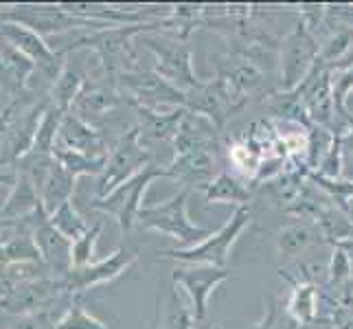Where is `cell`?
Wrapping results in <instances>:
<instances>
[{"label": "cell", "instance_id": "6da1fadb", "mask_svg": "<svg viewBox=\"0 0 353 329\" xmlns=\"http://www.w3.org/2000/svg\"><path fill=\"white\" fill-rule=\"evenodd\" d=\"M165 20V18H161ZM161 20H154L148 24H125V27H105L99 31H83L77 35L64 51H57L62 55H70L75 51H94L101 59V68L105 72V79L117 83V79L125 72L139 68L137 48H134V38L143 33H154L161 29Z\"/></svg>", "mask_w": 353, "mask_h": 329}, {"label": "cell", "instance_id": "7a4b0ae2", "mask_svg": "<svg viewBox=\"0 0 353 329\" xmlns=\"http://www.w3.org/2000/svg\"><path fill=\"white\" fill-rule=\"evenodd\" d=\"M189 189H180L172 198L154 204V206H143L139 213V226L156 230L167 237L178 241L182 248H193L202 243L213 230L202 228L196 222H191L189 217Z\"/></svg>", "mask_w": 353, "mask_h": 329}, {"label": "cell", "instance_id": "3957f363", "mask_svg": "<svg viewBox=\"0 0 353 329\" xmlns=\"http://www.w3.org/2000/svg\"><path fill=\"white\" fill-rule=\"evenodd\" d=\"M321 42L305 22L299 20L279 40V90L294 92L319 62Z\"/></svg>", "mask_w": 353, "mask_h": 329}, {"label": "cell", "instance_id": "277c9868", "mask_svg": "<svg viewBox=\"0 0 353 329\" xmlns=\"http://www.w3.org/2000/svg\"><path fill=\"white\" fill-rule=\"evenodd\" d=\"M250 206H237L230 213V217L224 222L222 228H217L215 233H211L202 243L193 248H172L165 250L163 257L174 259V261H182L189 266H215V268H226L230 250H233L235 241L239 239V235L246 230V226L250 224Z\"/></svg>", "mask_w": 353, "mask_h": 329}, {"label": "cell", "instance_id": "5b68a950", "mask_svg": "<svg viewBox=\"0 0 353 329\" xmlns=\"http://www.w3.org/2000/svg\"><path fill=\"white\" fill-rule=\"evenodd\" d=\"M143 40L154 53V72L161 75L167 83L182 92L196 90L204 81L193 70V48L187 40H178L172 35H148L143 33Z\"/></svg>", "mask_w": 353, "mask_h": 329}, {"label": "cell", "instance_id": "8992f818", "mask_svg": "<svg viewBox=\"0 0 353 329\" xmlns=\"http://www.w3.org/2000/svg\"><path fill=\"white\" fill-rule=\"evenodd\" d=\"M158 178H169V169H167V165L152 163L145 167L141 174L130 178L121 187H117L110 196L97 198L90 204V209H97L105 215L117 217L121 230H123V233H130V230L139 224V213L143 209L145 191H148V187Z\"/></svg>", "mask_w": 353, "mask_h": 329}, {"label": "cell", "instance_id": "52a82bcc", "mask_svg": "<svg viewBox=\"0 0 353 329\" xmlns=\"http://www.w3.org/2000/svg\"><path fill=\"white\" fill-rule=\"evenodd\" d=\"M148 165H152V154L143 145L141 126H134L117 141V145L108 154L105 169L97 182V198L110 196L117 187L141 174Z\"/></svg>", "mask_w": 353, "mask_h": 329}, {"label": "cell", "instance_id": "ba28073f", "mask_svg": "<svg viewBox=\"0 0 353 329\" xmlns=\"http://www.w3.org/2000/svg\"><path fill=\"white\" fill-rule=\"evenodd\" d=\"M0 22L20 24V27L38 33L42 38H46V35H62L75 29L83 33V31H99L108 27V24L101 22L72 16L59 5H14L0 11Z\"/></svg>", "mask_w": 353, "mask_h": 329}, {"label": "cell", "instance_id": "9c48e42d", "mask_svg": "<svg viewBox=\"0 0 353 329\" xmlns=\"http://www.w3.org/2000/svg\"><path fill=\"white\" fill-rule=\"evenodd\" d=\"M139 252L130 246H121L105 259H99L83 268H70V270L57 279L59 292L64 299H77L83 292H88L97 286H103L108 281H114L125 270H130L132 263H137Z\"/></svg>", "mask_w": 353, "mask_h": 329}, {"label": "cell", "instance_id": "30bf717a", "mask_svg": "<svg viewBox=\"0 0 353 329\" xmlns=\"http://www.w3.org/2000/svg\"><path fill=\"white\" fill-rule=\"evenodd\" d=\"M246 106L248 99L239 97L220 75L204 79L196 90L187 92V103H185L189 112L209 119L217 130H224L228 121L237 112H241Z\"/></svg>", "mask_w": 353, "mask_h": 329}, {"label": "cell", "instance_id": "8fae6325", "mask_svg": "<svg viewBox=\"0 0 353 329\" xmlns=\"http://www.w3.org/2000/svg\"><path fill=\"white\" fill-rule=\"evenodd\" d=\"M48 106H51V97H44L42 101H33L31 106H24L18 97L16 117L7 132L0 137V167H16L31 152Z\"/></svg>", "mask_w": 353, "mask_h": 329}, {"label": "cell", "instance_id": "7c38bea8", "mask_svg": "<svg viewBox=\"0 0 353 329\" xmlns=\"http://www.w3.org/2000/svg\"><path fill=\"white\" fill-rule=\"evenodd\" d=\"M119 90L123 92L130 101L139 103L150 110H172V108H185L187 94L167 83L161 75L154 70H132L117 79Z\"/></svg>", "mask_w": 353, "mask_h": 329}, {"label": "cell", "instance_id": "4fadbf2b", "mask_svg": "<svg viewBox=\"0 0 353 329\" xmlns=\"http://www.w3.org/2000/svg\"><path fill=\"white\" fill-rule=\"evenodd\" d=\"M3 288L5 290L0 295V314L16 316V319L40 310H51L55 301L64 299L55 277L40 279V281L7 283Z\"/></svg>", "mask_w": 353, "mask_h": 329}, {"label": "cell", "instance_id": "5bb4252c", "mask_svg": "<svg viewBox=\"0 0 353 329\" xmlns=\"http://www.w3.org/2000/svg\"><path fill=\"white\" fill-rule=\"evenodd\" d=\"M0 35H3L7 42L14 44L20 53L27 55L35 64V68H38V72H42L48 81L51 83L57 81L59 72L64 70V66L68 62V55L57 53L42 35L24 29L14 22H0Z\"/></svg>", "mask_w": 353, "mask_h": 329}, {"label": "cell", "instance_id": "9a60e30c", "mask_svg": "<svg viewBox=\"0 0 353 329\" xmlns=\"http://www.w3.org/2000/svg\"><path fill=\"white\" fill-rule=\"evenodd\" d=\"M228 279H230L228 268H215V266H187V268H176L172 272L174 286H180L185 290L189 306L193 314H196L198 323H204L206 319L209 297L224 281H228Z\"/></svg>", "mask_w": 353, "mask_h": 329}, {"label": "cell", "instance_id": "2e32d148", "mask_svg": "<svg viewBox=\"0 0 353 329\" xmlns=\"http://www.w3.org/2000/svg\"><path fill=\"white\" fill-rule=\"evenodd\" d=\"M33 239L42 252L44 263L51 268L53 277L55 279L64 277L72 268V259H70L72 241L51 224V215L46 213L44 206H40L33 213Z\"/></svg>", "mask_w": 353, "mask_h": 329}, {"label": "cell", "instance_id": "e0dca14e", "mask_svg": "<svg viewBox=\"0 0 353 329\" xmlns=\"http://www.w3.org/2000/svg\"><path fill=\"white\" fill-rule=\"evenodd\" d=\"M169 178L178 180L182 189H206L209 182L220 174L217 172V156L213 148L191 150L185 154H174L172 163H167Z\"/></svg>", "mask_w": 353, "mask_h": 329}, {"label": "cell", "instance_id": "ac0fdd59", "mask_svg": "<svg viewBox=\"0 0 353 329\" xmlns=\"http://www.w3.org/2000/svg\"><path fill=\"white\" fill-rule=\"evenodd\" d=\"M57 145L92 158L108 156V145L103 141V134L90 121L81 119L72 110L62 119V126H59V134H57Z\"/></svg>", "mask_w": 353, "mask_h": 329}, {"label": "cell", "instance_id": "d6986e66", "mask_svg": "<svg viewBox=\"0 0 353 329\" xmlns=\"http://www.w3.org/2000/svg\"><path fill=\"white\" fill-rule=\"evenodd\" d=\"M215 59H217V62H215L217 64L215 75L224 77L228 86L233 88L239 97H243V99L250 101V97L257 90H261L265 72H263L261 66L250 62L248 57L228 51V53L215 55Z\"/></svg>", "mask_w": 353, "mask_h": 329}, {"label": "cell", "instance_id": "ffe728a7", "mask_svg": "<svg viewBox=\"0 0 353 329\" xmlns=\"http://www.w3.org/2000/svg\"><path fill=\"white\" fill-rule=\"evenodd\" d=\"M121 103H130V99L119 90L114 81H86V86L79 92L75 106H72V112L90 121L97 117H103Z\"/></svg>", "mask_w": 353, "mask_h": 329}, {"label": "cell", "instance_id": "44dd1931", "mask_svg": "<svg viewBox=\"0 0 353 329\" xmlns=\"http://www.w3.org/2000/svg\"><path fill=\"white\" fill-rule=\"evenodd\" d=\"M319 241H325V235L319 228V224L310 222V219L292 222L283 228H279L274 235L276 255L283 261L296 259L301 252H305L310 246H314V243H319Z\"/></svg>", "mask_w": 353, "mask_h": 329}, {"label": "cell", "instance_id": "7402d4cb", "mask_svg": "<svg viewBox=\"0 0 353 329\" xmlns=\"http://www.w3.org/2000/svg\"><path fill=\"white\" fill-rule=\"evenodd\" d=\"M128 106H132L134 110H137L143 119V123H141L143 141H172L174 143L182 119H185V114H187V108L150 110V108H143L134 101H130Z\"/></svg>", "mask_w": 353, "mask_h": 329}, {"label": "cell", "instance_id": "603a6c76", "mask_svg": "<svg viewBox=\"0 0 353 329\" xmlns=\"http://www.w3.org/2000/svg\"><path fill=\"white\" fill-rule=\"evenodd\" d=\"M42 198H40V191L38 187L33 185L29 176L18 174L16 172V182L11 187L7 200L0 206V219H22V217H29L35 211L40 209Z\"/></svg>", "mask_w": 353, "mask_h": 329}, {"label": "cell", "instance_id": "cb8c5ba5", "mask_svg": "<svg viewBox=\"0 0 353 329\" xmlns=\"http://www.w3.org/2000/svg\"><path fill=\"white\" fill-rule=\"evenodd\" d=\"M252 196L254 189L243 185L237 176L228 172H220L204 189V200L209 204H235V209L237 206H250Z\"/></svg>", "mask_w": 353, "mask_h": 329}, {"label": "cell", "instance_id": "d4e9b609", "mask_svg": "<svg viewBox=\"0 0 353 329\" xmlns=\"http://www.w3.org/2000/svg\"><path fill=\"white\" fill-rule=\"evenodd\" d=\"M86 81H88V77H86V72L81 70V66L72 64V59H68L64 70L59 72L57 81L51 86V92H48L51 103L59 110H64V112H70L79 92L83 90V86H86Z\"/></svg>", "mask_w": 353, "mask_h": 329}, {"label": "cell", "instance_id": "484cf974", "mask_svg": "<svg viewBox=\"0 0 353 329\" xmlns=\"http://www.w3.org/2000/svg\"><path fill=\"white\" fill-rule=\"evenodd\" d=\"M75 182L77 178L72 176L70 172L59 165L57 161L53 163L51 167V174H48L44 187L40 191V198H42V204L46 213L51 215L55 209H59L64 202H68L72 198V191H75Z\"/></svg>", "mask_w": 353, "mask_h": 329}, {"label": "cell", "instance_id": "4316f807", "mask_svg": "<svg viewBox=\"0 0 353 329\" xmlns=\"http://www.w3.org/2000/svg\"><path fill=\"white\" fill-rule=\"evenodd\" d=\"M161 306V329H200L204 325L198 323L191 306L178 295V286L174 283Z\"/></svg>", "mask_w": 353, "mask_h": 329}, {"label": "cell", "instance_id": "83f0119b", "mask_svg": "<svg viewBox=\"0 0 353 329\" xmlns=\"http://www.w3.org/2000/svg\"><path fill=\"white\" fill-rule=\"evenodd\" d=\"M55 161L62 165L66 172H70L75 178H79V176H101L103 169H105L108 156L92 158V156H86V154H79V152H72V150L55 145Z\"/></svg>", "mask_w": 353, "mask_h": 329}, {"label": "cell", "instance_id": "f1b7e54d", "mask_svg": "<svg viewBox=\"0 0 353 329\" xmlns=\"http://www.w3.org/2000/svg\"><path fill=\"white\" fill-rule=\"evenodd\" d=\"M51 224L62 233L64 237H68L70 241H75L79 239L81 235H86L88 233V228L90 224L83 219L77 211H75V206H72V200L64 202L59 209H55L51 213Z\"/></svg>", "mask_w": 353, "mask_h": 329}, {"label": "cell", "instance_id": "f546056e", "mask_svg": "<svg viewBox=\"0 0 353 329\" xmlns=\"http://www.w3.org/2000/svg\"><path fill=\"white\" fill-rule=\"evenodd\" d=\"M55 329H110V327L101 323L97 316H92L86 308H83V303L77 297L68 303V310L64 312L62 319L57 321Z\"/></svg>", "mask_w": 353, "mask_h": 329}, {"label": "cell", "instance_id": "4dcf8cb0", "mask_svg": "<svg viewBox=\"0 0 353 329\" xmlns=\"http://www.w3.org/2000/svg\"><path fill=\"white\" fill-rule=\"evenodd\" d=\"M101 222H94L86 235H81L79 239L72 241V250H70V259H72V268H83V266H90L94 263V246L99 241L101 235Z\"/></svg>", "mask_w": 353, "mask_h": 329}, {"label": "cell", "instance_id": "1f68e13d", "mask_svg": "<svg viewBox=\"0 0 353 329\" xmlns=\"http://www.w3.org/2000/svg\"><path fill=\"white\" fill-rule=\"evenodd\" d=\"M349 281H353V266L349 255L338 246V243H332V257L330 263H327V286H347Z\"/></svg>", "mask_w": 353, "mask_h": 329}, {"label": "cell", "instance_id": "d6a6232c", "mask_svg": "<svg viewBox=\"0 0 353 329\" xmlns=\"http://www.w3.org/2000/svg\"><path fill=\"white\" fill-rule=\"evenodd\" d=\"M263 316L259 323H254L252 329H299V325L285 314V308H281L274 297H263Z\"/></svg>", "mask_w": 353, "mask_h": 329}, {"label": "cell", "instance_id": "836d02e7", "mask_svg": "<svg viewBox=\"0 0 353 329\" xmlns=\"http://www.w3.org/2000/svg\"><path fill=\"white\" fill-rule=\"evenodd\" d=\"M55 319L51 310H40L27 316H20L14 323L9 325V329H55Z\"/></svg>", "mask_w": 353, "mask_h": 329}, {"label": "cell", "instance_id": "e575fe53", "mask_svg": "<svg viewBox=\"0 0 353 329\" xmlns=\"http://www.w3.org/2000/svg\"><path fill=\"white\" fill-rule=\"evenodd\" d=\"M0 90H5L11 99H18V97H22V92H24L14 75V70H11V66L7 64L3 48H0Z\"/></svg>", "mask_w": 353, "mask_h": 329}, {"label": "cell", "instance_id": "d590c367", "mask_svg": "<svg viewBox=\"0 0 353 329\" xmlns=\"http://www.w3.org/2000/svg\"><path fill=\"white\" fill-rule=\"evenodd\" d=\"M16 110H18V99H11L9 101V106L0 112V137L7 132V128L11 126V121H14V117H16Z\"/></svg>", "mask_w": 353, "mask_h": 329}, {"label": "cell", "instance_id": "8d00e7d4", "mask_svg": "<svg viewBox=\"0 0 353 329\" xmlns=\"http://www.w3.org/2000/svg\"><path fill=\"white\" fill-rule=\"evenodd\" d=\"M16 228H18V219H0V246L14 237L16 233Z\"/></svg>", "mask_w": 353, "mask_h": 329}, {"label": "cell", "instance_id": "74e56055", "mask_svg": "<svg viewBox=\"0 0 353 329\" xmlns=\"http://www.w3.org/2000/svg\"><path fill=\"white\" fill-rule=\"evenodd\" d=\"M347 121H349V132L345 134V137H340V139H343V154L353 156V114L351 112H349Z\"/></svg>", "mask_w": 353, "mask_h": 329}, {"label": "cell", "instance_id": "f35d334b", "mask_svg": "<svg viewBox=\"0 0 353 329\" xmlns=\"http://www.w3.org/2000/svg\"><path fill=\"white\" fill-rule=\"evenodd\" d=\"M299 329H336V325L332 323V321H314V323H310V325H303V327H299Z\"/></svg>", "mask_w": 353, "mask_h": 329}, {"label": "cell", "instance_id": "ab89813d", "mask_svg": "<svg viewBox=\"0 0 353 329\" xmlns=\"http://www.w3.org/2000/svg\"><path fill=\"white\" fill-rule=\"evenodd\" d=\"M334 243H338V246L349 255L351 266H353V239H343V241H334Z\"/></svg>", "mask_w": 353, "mask_h": 329}, {"label": "cell", "instance_id": "60d3db41", "mask_svg": "<svg viewBox=\"0 0 353 329\" xmlns=\"http://www.w3.org/2000/svg\"><path fill=\"white\" fill-rule=\"evenodd\" d=\"M14 182H16V172H11V174L0 172V185H11V187H14Z\"/></svg>", "mask_w": 353, "mask_h": 329}, {"label": "cell", "instance_id": "b9f144b4", "mask_svg": "<svg viewBox=\"0 0 353 329\" xmlns=\"http://www.w3.org/2000/svg\"><path fill=\"white\" fill-rule=\"evenodd\" d=\"M347 239H353V226L349 228V235H347ZM340 241H343V239H340Z\"/></svg>", "mask_w": 353, "mask_h": 329}]
</instances>
